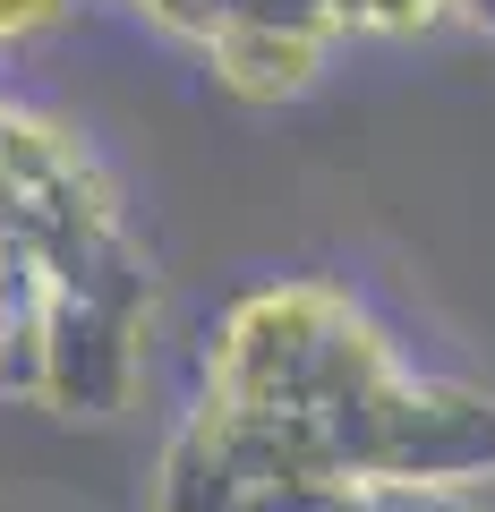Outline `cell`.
Masks as SVG:
<instances>
[{"label":"cell","instance_id":"obj_2","mask_svg":"<svg viewBox=\"0 0 495 512\" xmlns=\"http://www.w3.org/2000/svg\"><path fill=\"white\" fill-rule=\"evenodd\" d=\"M308 60H316V43L299 35V26H248V18L222 26V69H231L248 94L299 86V77H308Z\"/></svg>","mask_w":495,"mask_h":512},{"label":"cell","instance_id":"obj_3","mask_svg":"<svg viewBox=\"0 0 495 512\" xmlns=\"http://www.w3.org/2000/svg\"><path fill=\"white\" fill-rule=\"evenodd\" d=\"M333 504H342V487H325V478H248L231 495V512H333Z\"/></svg>","mask_w":495,"mask_h":512},{"label":"cell","instance_id":"obj_1","mask_svg":"<svg viewBox=\"0 0 495 512\" xmlns=\"http://www.w3.org/2000/svg\"><path fill=\"white\" fill-rule=\"evenodd\" d=\"M231 495H239V470H231V453H222L214 419H197L180 444H171V461H163L154 512H231Z\"/></svg>","mask_w":495,"mask_h":512},{"label":"cell","instance_id":"obj_5","mask_svg":"<svg viewBox=\"0 0 495 512\" xmlns=\"http://www.w3.org/2000/svg\"><path fill=\"white\" fill-rule=\"evenodd\" d=\"M470 9H478V18H487V26H495V0H470Z\"/></svg>","mask_w":495,"mask_h":512},{"label":"cell","instance_id":"obj_4","mask_svg":"<svg viewBox=\"0 0 495 512\" xmlns=\"http://www.w3.org/2000/svg\"><path fill=\"white\" fill-rule=\"evenodd\" d=\"M342 9H376V18H419L427 0H342Z\"/></svg>","mask_w":495,"mask_h":512}]
</instances>
